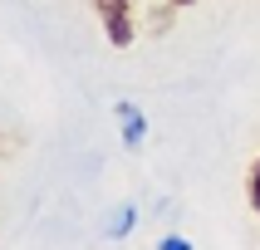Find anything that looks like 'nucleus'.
Returning <instances> with one entry per match:
<instances>
[{"label":"nucleus","instance_id":"f257e3e1","mask_svg":"<svg viewBox=\"0 0 260 250\" xmlns=\"http://www.w3.org/2000/svg\"><path fill=\"white\" fill-rule=\"evenodd\" d=\"M93 10H99L103 20V34H108V44L113 49H128L133 44V0H93Z\"/></svg>","mask_w":260,"mask_h":250},{"label":"nucleus","instance_id":"f03ea898","mask_svg":"<svg viewBox=\"0 0 260 250\" xmlns=\"http://www.w3.org/2000/svg\"><path fill=\"white\" fill-rule=\"evenodd\" d=\"M113 113H118V128H123V147H143L147 142V118L138 103H113Z\"/></svg>","mask_w":260,"mask_h":250},{"label":"nucleus","instance_id":"7ed1b4c3","mask_svg":"<svg viewBox=\"0 0 260 250\" xmlns=\"http://www.w3.org/2000/svg\"><path fill=\"white\" fill-rule=\"evenodd\" d=\"M133 226H138V211H133V206H118L113 216H108V226H103V235H108V240H123Z\"/></svg>","mask_w":260,"mask_h":250},{"label":"nucleus","instance_id":"20e7f679","mask_svg":"<svg viewBox=\"0 0 260 250\" xmlns=\"http://www.w3.org/2000/svg\"><path fill=\"white\" fill-rule=\"evenodd\" d=\"M250 206H255V216H260V162L250 167Z\"/></svg>","mask_w":260,"mask_h":250},{"label":"nucleus","instance_id":"39448f33","mask_svg":"<svg viewBox=\"0 0 260 250\" xmlns=\"http://www.w3.org/2000/svg\"><path fill=\"white\" fill-rule=\"evenodd\" d=\"M157 250H191V245L182 240V235H162V240H157Z\"/></svg>","mask_w":260,"mask_h":250},{"label":"nucleus","instance_id":"423d86ee","mask_svg":"<svg viewBox=\"0 0 260 250\" xmlns=\"http://www.w3.org/2000/svg\"><path fill=\"white\" fill-rule=\"evenodd\" d=\"M172 5H197V0H172Z\"/></svg>","mask_w":260,"mask_h":250}]
</instances>
